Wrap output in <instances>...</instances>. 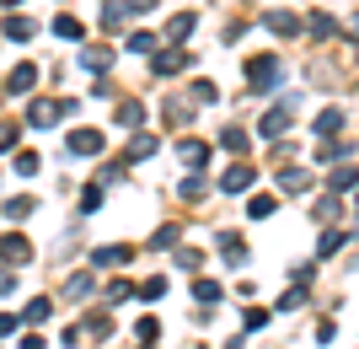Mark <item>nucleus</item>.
Listing matches in <instances>:
<instances>
[{"instance_id":"obj_1","label":"nucleus","mask_w":359,"mask_h":349,"mask_svg":"<svg viewBox=\"0 0 359 349\" xmlns=\"http://www.w3.org/2000/svg\"><path fill=\"white\" fill-rule=\"evenodd\" d=\"M279 81H285L279 54H252V60H247V86H252V91H273Z\"/></svg>"},{"instance_id":"obj_2","label":"nucleus","mask_w":359,"mask_h":349,"mask_svg":"<svg viewBox=\"0 0 359 349\" xmlns=\"http://www.w3.org/2000/svg\"><path fill=\"white\" fill-rule=\"evenodd\" d=\"M65 113H75V103H54V97H38V103L27 107V124H32V129H48V124H60Z\"/></svg>"},{"instance_id":"obj_3","label":"nucleus","mask_w":359,"mask_h":349,"mask_svg":"<svg viewBox=\"0 0 359 349\" xmlns=\"http://www.w3.org/2000/svg\"><path fill=\"white\" fill-rule=\"evenodd\" d=\"M102 145H107L102 129H70V135H65V151L70 156H97Z\"/></svg>"},{"instance_id":"obj_4","label":"nucleus","mask_w":359,"mask_h":349,"mask_svg":"<svg viewBox=\"0 0 359 349\" xmlns=\"http://www.w3.org/2000/svg\"><path fill=\"white\" fill-rule=\"evenodd\" d=\"M182 65H188V48H156V54H150V70H156V76H177Z\"/></svg>"},{"instance_id":"obj_5","label":"nucleus","mask_w":359,"mask_h":349,"mask_svg":"<svg viewBox=\"0 0 359 349\" xmlns=\"http://www.w3.org/2000/svg\"><path fill=\"white\" fill-rule=\"evenodd\" d=\"M252 183H257V172L247 167V162H236L231 172H220V188H225V194H252Z\"/></svg>"},{"instance_id":"obj_6","label":"nucleus","mask_w":359,"mask_h":349,"mask_svg":"<svg viewBox=\"0 0 359 349\" xmlns=\"http://www.w3.org/2000/svg\"><path fill=\"white\" fill-rule=\"evenodd\" d=\"M285 129H290V103L269 107V113H263V124H257V135H263V140H279Z\"/></svg>"},{"instance_id":"obj_7","label":"nucleus","mask_w":359,"mask_h":349,"mask_svg":"<svg viewBox=\"0 0 359 349\" xmlns=\"http://www.w3.org/2000/svg\"><path fill=\"white\" fill-rule=\"evenodd\" d=\"M0 258L11 269H22V263H32V242L27 237H0Z\"/></svg>"},{"instance_id":"obj_8","label":"nucleus","mask_w":359,"mask_h":349,"mask_svg":"<svg viewBox=\"0 0 359 349\" xmlns=\"http://www.w3.org/2000/svg\"><path fill=\"white\" fill-rule=\"evenodd\" d=\"M123 263H129V247H123V242L97 247V253H91V269H123Z\"/></svg>"},{"instance_id":"obj_9","label":"nucleus","mask_w":359,"mask_h":349,"mask_svg":"<svg viewBox=\"0 0 359 349\" xmlns=\"http://www.w3.org/2000/svg\"><path fill=\"white\" fill-rule=\"evenodd\" d=\"M279 178V194H306L311 188V172L306 167H285V172H273Z\"/></svg>"},{"instance_id":"obj_10","label":"nucleus","mask_w":359,"mask_h":349,"mask_svg":"<svg viewBox=\"0 0 359 349\" xmlns=\"http://www.w3.org/2000/svg\"><path fill=\"white\" fill-rule=\"evenodd\" d=\"M338 129H344V107H322L316 113V140H338Z\"/></svg>"},{"instance_id":"obj_11","label":"nucleus","mask_w":359,"mask_h":349,"mask_svg":"<svg viewBox=\"0 0 359 349\" xmlns=\"http://www.w3.org/2000/svg\"><path fill=\"white\" fill-rule=\"evenodd\" d=\"M194 27H198V16H194V11H177L172 22H166V38H172V44H182V38H194Z\"/></svg>"},{"instance_id":"obj_12","label":"nucleus","mask_w":359,"mask_h":349,"mask_svg":"<svg viewBox=\"0 0 359 349\" xmlns=\"http://www.w3.org/2000/svg\"><path fill=\"white\" fill-rule=\"evenodd\" d=\"M220 253H225V263L236 269V263H247V242H241L236 231H220Z\"/></svg>"},{"instance_id":"obj_13","label":"nucleus","mask_w":359,"mask_h":349,"mask_svg":"<svg viewBox=\"0 0 359 349\" xmlns=\"http://www.w3.org/2000/svg\"><path fill=\"white\" fill-rule=\"evenodd\" d=\"M177 156H182V162H188V167H204V162H210V145L188 135V140H182V145H177Z\"/></svg>"},{"instance_id":"obj_14","label":"nucleus","mask_w":359,"mask_h":349,"mask_svg":"<svg viewBox=\"0 0 359 349\" xmlns=\"http://www.w3.org/2000/svg\"><path fill=\"white\" fill-rule=\"evenodd\" d=\"M220 145L231 156H247V151H252V135H247V129H220Z\"/></svg>"},{"instance_id":"obj_15","label":"nucleus","mask_w":359,"mask_h":349,"mask_svg":"<svg viewBox=\"0 0 359 349\" xmlns=\"http://www.w3.org/2000/svg\"><path fill=\"white\" fill-rule=\"evenodd\" d=\"M263 22H269V32H279V38H295V32H300V22L290 11H269Z\"/></svg>"},{"instance_id":"obj_16","label":"nucleus","mask_w":359,"mask_h":349,"mask_svg":"<svg viewBox=\"0 0 359 349\" xmlns=\"http://www.w3.org/2000/svg\"><path fill=\"white\" fill-rule=\"evenodd\" d=\"M32 81H38V65H16V70H11V81H6V86H11L16 97H22V91H32Z\"/></svg>"},{"instance_id":"obj_17","label":"nucleus","mask_w":359,"mask_h":349,"mask_svg":"<svg viewBox=\"0 0 359 349\" xmlns=\"http://www.w3.org/2000/svg\"><path fill=\"white\" fill-rule=\"evenodd\" d=\"M145 156H156V135H135L129 151H123V162H145Z\"/></svg>"},{"instance_id":"obj_18","label":"nucleus","mask_w":359,"mask_h":349,"mask_svg":"<svg viewBox=\"0 0 359 349\" xmlns=\"http://www.w3.org/2000/svg\"><path fill=\"white\" fill-rule=\"evenodd\" d=\"M32 32H38V27H32L27 16H6V38H11V44H27Z\"/></svg>"},{"instance_id":"obj_19","label":"nucleus","mask_w":359,"mask_h":349,"mask_svg":"<svg viewBox=\"0 0 359 349\" xmlns=\"http://www.w3.org/2000/svg\"><path fill=\"white\" fill-rule=\"evenodd\" d=\"M81 65L86 70H113V48H81Z\"/></svg>"},{"instance_id":"obj_20","label":"nucleus","mask_w":359,"mask_h":349,"mask_svg":"<svg viewBox=\"0 0 359 349\" xmlns=\"http://www.w3.org/2000/svg\"><path fill=\"white\" fill-rule=\"evenodd\" d=\"M54 32H60V38H70V44H81V38H86V27H81V22H75V16H54Z\"/></svg>"},{"instance_id":"obj_21","label":"nucleus","mask_w":359,"mask_h":349,"mask_svg":"<svg viewBox=\"0 0 359 349\" xmlns=\"http://www.w3.org/2000/svg\"><path fill=\"white\" fill-rule=\"evenodd\" d=\"M327 188H332V194H344V188H359V172H354V167H338V172H327Z\"/></svg>"},{"instance_id":"obj_22","label":"nucleus","mask_w":359,"mask_h":349,"mask_svg":"<svg viewBox=\"0 0 359 349\" xmlns=\"http://www.w3.org/2000/svg\"><path fill=\"white\" fill-rule=\"evenodd\" d=\"M54 317V306L43 301V296H38V301H27V312H22V322H32V328H38V322H48Z\"/></svg>"},{"instance_id":"obj_23","label":"nucleus","mask_w":359,"mask_h":349,"mask_svg":"<svg viewBox=\"0 0 359 349\" xmlns=\"http://www.w3.org/2000/svg\"><path fill=\"white\" fill-rule=\"evenodd\" d=\"M11 172H16V178H32V172H38V151H16L11 156Z\"/></svg>"},{"instance_id":"obj_24","label":"nucleus","mask_w":359,"mask_h":349,"mask_svg":"<svg viewBox=\"0 0 359 349\" xmlns=\"http://www.w3.org/2000/svg\"><path fill=\"white\" fill-rule=\"evenodd\" d=\"M247 215H252V220H269L273 215V194H252L247 199Z\"/></svg>"},{"instance_id":"obj_25","label":"nucleus","mask_w":359,"mask_h":349,"mask_svg":"<svg viewBox=\"0 0 359 349\" xmlns=\"http://www.w3.org/2000/svg\"><path fill=\"white\" fill-rule=\"evenodd\" d=\"M6 215H11V220H27V215H38V199H11V204H6Z\"/></svg>"},{"instance_id":"obj_26","label":"nucleus","mask_w":359,"mask_h":349,"mask_svg":"<svg viewBox=\"0 0 359 349\" xmlns=\"http://www.w3.org/2000/svg\"><path fill=\"white\" fill-rule=\"evenodd\" d=\"M118 124H123V129H140V124H145V107H140V103H123L118 107Z\"/></svg>"},{"instance_id":"obj_27","label":"nucleus","mask_w":359,"mask_h":349,"mask_svg":"<svg viewBox=\"0 0 359 349\" xmlns=\"http://www.w3.org/2000/svg\"><path fill=\"white\" fill-rule=\"evenodd\" d=\"M129 48H135V54H156V48H161V38H156V32H135V38H129Z\"/></svg>"},{"instance_id":"obj_28","label":"nucleus","mask_w":359,"mask_h":349,"mask_svg":"<svg viewBox=\"0 0 359 349\" xmlns=\"http://www.w3.org/2000/svg\"><path fill=\"white\" fill-rule=\"evenodd\" d=\"M194 301L215 306V301H220V285H215V279H198V285H194Z\"/></svg>"},{"instance_id":"obj_29","label":"nucleus","mask_w":359,"mask_h":349,"mask_svg":"<svg viewBox=\"0 0 359 349\" xmlns=\"http://www.w3.org/2000/svg\"><path fill=\"white\" fill-rule=\"evenodd\" d=\"M198 263H204V253H198V247H182V253H177V269L198 274Z\"/></svg>"},{"instance_id":"obj_30","label":"nucleus","mask_w":359,"mask_h":349,"mask_svg":"<svg viewBox=\"0 0 359 349\" xmlns=\"http://www.w3.org/2000/svg\"><path fill=\"white\" fill-rule=\"evenodd\" d=\"M16 140H22V124H0V151H16Z\"/></svg>"},{"instance_id":"obj_31","label":"nucleus","mask_w":359,"mask_h":349,"mask_svg":"<svg viewBox=\"0 0 359 349\" xmlns=\"http://www.w3.org/2000/svg\"><path fill=\"white\" fill-rule=\"evenodd\" d=\"M102 210V188H86V194H81V215H97Z\"/></svg>"},{"instance_id":"obj_32","label":"nucleus","mask_w":359,"mask_h":349,"mask_svg":"<svg viewBox=\"0 0 359 349\" xmlns=\"http://www.w3.org/2000/svg\"><path fill=\"white\" fill-rule=\"evenodd\" d=\"M140 296H145V301H156V296H166V279H161V274H150L145 285H140Z\"/></svg>"},{"instance_id":"obj_33","label":"nucleus","mask_w":359,"mask_h":349,"mask_svg":"<svg viewBox=\"0 0 359 349\" xmlns=\"http://www.w3.org/2000/svg\"><path fill=\"white\" fill-rule=\"evenodd\" d=\"M204 188H210L204 178H182V188H177V194H182V199H204Z\"/></svg>"},{"instance_id":"obj_34","label":"nucleus","mask_w":359,"mask_h":349,"mask_svg":"<svg viewBox=\"0 0 359 349\" xmlns=\"http://www.w3.org/2000/svg\"><path fill=\"white\" fill-rule=\"evenodd\" d=\"M65 290H70V296H91V274H70Z\"/></svg>"},{"instance_id":"obj_35","label":"nucleus","mask_w":359,"mask_h":349,"mask_svg":"<svg viewBox=\"0 0 359 349\" xmlns=\"http://www.w3.org/2000/svg\"><path fill=\"white\" fill-rule=\"evenodd\" d=\"M327 220H338V199H322V204H316V226H327Z\"/></svg>"},{"instance_id":"obj_36","label":"nucleus","mask_w":359,"mask_h":349,"mask_svg":"<svg viewBox=\"0 0 359 349\" xmlns=\"http://www.w3.org/2000/svg\"><path fill=\"white\" fill-rule=\"evenodd\" d=\"M140 338H145V344H156V338H161V322H156V317H140Z\"/></svg>"},{"instance_id":"obj_37","label":"nucleus","mask_w":359,"mask_h":349,"mask_svg":"<svg viewBox=\"0 0 359 349\" xmlns=\"http://www.w3.org/2000/svg\"><path fill=\"white\" fill-rule=\"evenodd\" d=\"M311 32H316V38H332L338 27H332V16H322V11H316V16H311Z\"/></svg>"},{"instance_id":"obj_38","label":"nucleus","mask_w":359,"mask_h":349,"mask_svg":"<svg viewBox=\"0 0 359 349\" xmlns=\"http://www.w3.org/2000/svg\"><path fill=\"white\" fill-rule=\"evenodd\" d=\"M279 306H285V312H295V306H306V290H300V285H295V290H285V296H279Z\"/></svg>"},{"instance_id":"obj_39","label":"nucleus","mask_w":359,"mask_h":349,"mask_svg":"<svg viewBox=\"0 0 359 349\" xmlns=\"http://www.w3.org/2000/svg\"><path fill=\"white\" fill-rule=\"evenodd\" d=\"M129 296H135V285H129V279H113V290H107V301H129Z\"/></svg>"},{"instance_id":"obj_40","label":"nucleus","mask_w":359,"mask_h":349,"mask_svg":"<svg viewBox=\"0 0 359 349\" xmlns=\"http://www.w3.org/2000/svg\"><path fill=\"white\" fill-rule=\"evenodd\" d=\"M16 328H22V317H16V312H0V338H11Z\"/></svg>"},{"instance_id":"obj_41","label":"nucleus","mask_w":359,"mask_h":349,"mask_svg":"<svg viewBox=\"0 0 359 349\" xmlns=\"http://www.w3.org/2000/svg\"><path fill=\"white\" fill-rule=\"evenodd\" d=\"M194 97H198V103H215L220 91H215V81H194Z\"/></svg>"},{"instance_id":"obj_42","label":"nucleus","mask_w":359,"mask_h":349,"mask_svg":"<svg viewBox=\"0 0 359 349\" xmlns=\"http://www.w3.org/2000/svg\"><path fill=\"white\" fill-rule=\"evenodd\" d=\"M172 242H177V226H161L156 237H150V247H172Z\"/></svg>"},{"instance_id":"obj_43","label":"nucleus","mask_w":359,"mask_h":349,"mask_svg":"<svg viewBox=\"0 0 359 349\" xmlns=\"http://www.w3.org/2000/svg\"><path fill=\"white\" fill-rule=\"evenodd\" d=\"M338 247H344V231H327V237H322V258H327V253H338Z\"/></svg>"},{"instance_id":"obj_44","label":"nucleus","mask_w":359,"mask_h":349,"mask_svg":"<svg viewBox=\"0 0 359 349\" xmlns=\"http://www.w3.org/2000/svg\"><path fill=\"white\" fill-rule=\"evenodd\" d=\"M123 11H129V16H145V11H156V0H123Z\"/></svg>"},{"instance_id":"obj_45","label":"nucleus","mask_w":359,"mask_h":349,"mask_svg":"<svg viewBox=\"0 0 359 349\" xmlns=\"http://www.w3.org/2000/svg\"><path fill=\"white\" fill-rule=\"evenodd\" d=\"M263 322H269V312H263V306H252V312H247V334H257Z\"/></svg>"},{"instance_id":"obj_46","label":"nucleus","mask_w":359,"mask_h":349,"mask_svg":"<svg viewBox=\"0 0 359 349\" xmlns=\"http://www.w3.org/2000/svg\"><path fill=\"white\" fill-rule=\"evenodd\" d=\"M123 22V6H102V27H118Z\"/></svg>"},{"instance_id":"obj_47","label":"nucleus","mask_w":359,"mask_h":349,"mask_svg":"<svg viewBox=\"0 0 359 349\" xmlns=\"http://www.w3.org/2000/svg\"><path fill=\"white\" fill-rule=\"evenodd\" d=\"M16 349H43V338H38V334H22V344H16Z\"/></svg>"},{"instance_id":"obj_48","label":"nucleus","mask_w":359,"mask_h":349,"mask_svg":"<svg viewBox=\"0 0 359 349\" xmlns=\"http://www.w3.org/2000/svg\"><path fill=\"white\" fill-rule=\"evenodd\" d=\"M354 215H359V194H354Z\"/></svg>"}]
</instances>
